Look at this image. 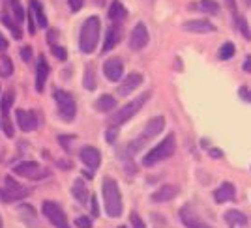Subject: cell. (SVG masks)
Returning <instances> with one entry per match:
<instances>
[{"instance_id":"obj_39","label":"cell","mask_w":251,"mask_h":228,"mask_svg":"<svg viewBox=\"0 0 251 228\" xmlns=\"http://www.w3.org/2000/svg\"><path fill=\"white\" fill-rule=\"evenodd\" d=\"M238 95H240L246 103H251V90L248 86H240V88H238Z\"/></svg>"},{"instance_id":"obj_26","label":"cell","mask_w":251,"mask_h":228,"mask_svg":"<svg viewBox=\"0 0 251 228\" xmlns=\"http://www.w3.org/2000/svg\"><path fill=\"white\" fill-rule=\"evenodd\" d=\"M199 11H204V13H210V15H218L221 10V6L216 2V0H201L197 4Z\"/></svg>"},{"instance_id":"obj_3","label":"cell","mask_w":251,"mask_h":228,"mask_svg":"<svg viewBox=\"0 0 251 228\" xmlns=\"http://www.w3.org/2000/svg\"><path fill=\"white\" fill-rule=\"evenodd\" d=\"M176 150V140H175V135L171 133L167 135L159 144H156L150 152H148L145 159H143V165L145 166H154L156 163L163 161V159H169V157L175 154Z\"/></svg>"},{"instance_id":"obj_1","label":"cell","mask_w":251,"mask_h":228,"mask_svg":"<svg viewBox=\"0 0 251 228\" xmlns=\"http://www.w3.org/2000/svg\"><path fill=\"white\" fill-rule=\"evenodd\" d=\"M101 193H103L105 211L109 217H120L122 213V195H120V187L113 178H103L101 182Z\"/></svg>"},{"instance_id":"obj_25","label":"cell","mask_w":251,"mask_h":228,"mask_svg":"<svg viewBox=\"0 0 251 228\" xmlns=\"http://www.w3.org/2000/svg\"><path fill=\"white\" fill-rule=\"evenodd\" d=\"M126 15H127V11H126L124 4L120 0H113L111 8H109V17L113 21H122V19H126Z\"/></svg>"},{"instance_id":"obj_38","label":"cell","mask_w":251,"mask_h":228,"mask_svg":"<svg viewBox=\"0 0 251 228\" xmlns=\"http://www.w3.org/2000/svg\"><path fill=\"white\" fill-rule=\"evenodd\" d=\"M75 225L79 228H92V219H88L86 215H83V217H77L75 219Z\"/></svg>"},{"instance_id":"obj_6","label":"cell","mask_w":251,"mask_h":228,"mask_svg":"<svg viewBox=\"0 0 251 228\" xmlns=\"http://www.w3.org/2000/svg\"><path fill=\"white\" fill-rule=\"evenodd\" d=\"M30 195V189L28 187L21 185L19 182H15L11 176L6 178L4 182V187L0 189V198L4 202H13V200H23Z\"/></svg>"},{"instance_id":"obj_8","label":"cell","mask_w":251,"mask_h":228,"mask_svg":"<svg viewBox=\"0 0 251 228\" xmlns=\"http://www.w3.org/2000/svg\"><path fill=\"white\" fill-rule=\"evenodd\" d=\"M13 172L23 178H28V180H43V178L49 176V170L40 166L38 163H34V161L19 163L17 166H13Z\"/></svg>"},{"instance_id":"obj_47","label":"cell","mask_w":251,"mask_h":228,"mask_svg":"<svg viewBox=\"0 0 251 228\" xmlns=\"http://www.w3.org/2000/svg\"><path fill=\"white\" fill-rule=\"evenodd\" d=\"M8 49V40L2 36V32H0V52H6Z\"/></svg>"},{"instance_id":"obj_36","label":"cell","mask_w":251,"mask_h":228,"mask_svg":"<svg viewBox=\"0 0 251 228\" xmlns=\"http://www.w3.org/2000/svg\"><path fill=\"white\" fill-rule=\"evenodd\" d=\"M51 51H52V54L60 60V62H64L66 58H68V52H66V49L64 47H56V45H51Z\"/></svg>"},{"instance_id":"obj_51","label":"cell","mask_w":251,"mask_h":228,"mask_svg":"<svg viewBox=\"0 0 251 228\" xmlns=\"http://www.w3.org/2000/svg\"><path fill=\"white\" fill-rule=\"evenodd\" d=\"M2 225H4V223H2V217H0V228H2Z\"/></svg>"},{"instance_id":"obj_7","label":"cell","mask_w":251,"mask_h":228,"mask_svg":"<svg viewBox=\"0 0 251 228\" xmlns=\"http://www.w3.org/2000/svg\"><path fill=\"white\" fill-rule=\"evenodd\" d=\"M42 211H43V215L49 219V223H51L52 227L70 228L68 219H66V213H64L62 207L58 206L56 202H52V200H45V202L42 204Z\"/></svg>"},{"instance_id":"obj_50","label":"cell","mask_w":251,"mask_h":228,"mask_svg":"<svg viewBox=\"0 0 251 228\" xmlns=\"http://www.w3.org/2000/svg\"><path fill=\"white\" fill-rule=\"evenodd\" d=\"M244 4H246L248 8H251V0H244Z\"/></svg>"},{"instance_id":"obj_29","label":"cell","mask_w":251,"mask_h":228,"mask_svg":"<svg viewBox=\"0 0 251 228\" xmlns=\"http://www.w3.org/2000/svg\"><path fill=\"white\" fill-rule=\"evenodd\" d=\"M2 23H4V24H6V28H8V30L13 34V38H15V40H21L23 34H21V30H19V26H17L19 23L13 21V19H10L8 15H2Z\"/></svg>"},{"instance_id":"obj_4","label":"cell","mask_w":251,"mask_h":228,"mask_svg":"<svg viewBox=\"0 0 251 228\" xmlns=\"http://www.w3.org/2000/svg\"><path fill=\"white\" fill-rule=\"evenodd\" d=\"M147 99H150V92L141 93V95L135 97L133 101H129L127 105H124V107H122L116 114H113V116H111V120H109V124L115 125V127H120L122 124H126L127 120H131V118L141 111V107L147 103Z\"/></svg>"},{"instance_id":"obj_22","label":"cell","mask_w":251,"mask_h":228,"mask_svg":"<svg viewBox=\"0 0 251 228\" xmlns=\"http://www.w3.org/2000/svg\"><path fill=\"white\" fill-rule=\"evenodd\" d=\"M96 111H100V113H109V111H113L116 107V99L115 95H109V93H105V95H100L98 99H96Z\"/></svg>"},{"instance_id":"obj_20","label":"cell","mask_w":251,"mask_h":228,"mask_svg":"<svg viewBox=\"0 0 251 228\" xmlns=\"http://www.w3.org/2000/svg\"><path fill=\"white\" fill-rule=\"evenodd\" d=\"M178 193H180V189L176 185H161L152 193V200L154 202H169L176 197Z\"/></svg>"},{"instance_id":"obj_23","label":"cell","mask_w":251,"mask_h":228,"mask_svg":"<svg viewBox=\"0 0 251 228\" xmlns=\"http://www.w3.org/2000/svg\"><path fill=\"white\" fill-rule=\"evenodd\" d=\"M30 10H32V15L36 17V24L40 28H47V17H45V11H43L42 4L38 0H30Z\"/></svg>"},{"instance_id":"obj_35","label":"cell","mask_w":251,"mask_h":228,"mask_svg":"<svg viewBox=\"0 0 251 228\" xmlns=\"http://www.w3.org/2000/svg\"><path fill=\"white\" fill-rule=\"evenodd\" d=\"M129 225H131V228H147L145 223H143V219L139 217V213H135V211L129 215Z\"/></svg>"},{"instance_id":"obj_40","label":"cell","mask_w":251,"mask_h":228,"mask_svg":"<svg viewBox=\"0 0 251 228\" xmlns=\"http://www.w3.org/2000/svg\"><path fill=\"white\" fill-rule=\"evenodd\" d=\"M21 58H23V62H30L32 60V47H23Z\"/></svg>"},{"instance_id":"obj_53","label":"cell","mask_w":251,"mask_h":228,"mask_svg":"<svg viewBox=\"0 0 251 228\" xmlns=\"http://www.w3.org/2000/svg\"><path fill=\"white\" fill-rule=\"evenodd\" d=\"M0 99H2V95H0Z\"/></svg>"},{"instance_id":"obj_42","label":"cell","mask_w":251,"mask_h":228,"mask_svg":"<svg viewBox=\"0 0 251 228\" xmlns=\"http://www.w3.org/2000/svg\"><path fill=\"white\" fill-rule=\"evenodd\" d=\"M68 4H70L72 11H79L81 8H83L84 0H68Z\"/></svg>"},{"instance_id":"obj_16","label":"cell","mask_w":251,"mask_h":228,"mask_svg":"<svg viewBox=\"0 0 251 228\" xmlns=\"http://www.w3.org/2000/svg\"><path fill=\"white\" fill-rule=\"evenodd\" d=\"M182 28L193 34H206V32H214L216 26L206 19H193V21H186L182 24Z\"/></svg>"},{"instance_id":"obj_2","label":"cell","mask_w":251,"mask_h":228,"mask_svg":"<svg viewBox=\"0 0 251 228\" xmlns=\"http://www.w3.org/2000/svg\"><path fill=\"white\" fill-rule=\"evenodd\" d=\"M100 30H101V24H100V19L92 15L88 17L86 21L83 23L81 26V36H79V47L84 54H90L94 52L96 45H98V40H100Z\"/></svg>"},{"instance_id":"obj_15","label":"cell","mask_w":251,"mask_h":228,"mask_svg":"<svg viewBox=\"0 0 251 228\" xmlns=\"http://www.w3.org/2000/svg\"><path fill=\"white\" fill-rule=\"evenodd\" d=\"M47 77H49V64L43 58V54L38 58L36 64V92H43V86L47 83Z\"/></svg>"},{"instance_id":"obj_37","label":"cell","mask_w":251,"mask_h":228,"mask_svg":"<svg viewBox=\"0 0 251 228\" xmlns=\"http://www.w3.org/2000/svg\"><path fill=\"white\" fill-rule=\"evenodd\" d=\"M2 127H4L6 137H13V125H11V122H10V116H4V118H2Z\"/></svg>"},{"instance_id":"obj_34","label":"cell","mask_w":251,"mask_h":228,"mask_svg":"<svg viewBox=\"0 0 251 228\" xmlns=\"http://www.w3.org/2000/svg\"><path fill=\"white\" fill-rule=\"evenodd\" d=\"M0 73H2L4 77H10L11 73H13V62H11L6 54H2V71Z\"/></svg>"},{"instance_id":"obj_46","label":"cell","mask_w":251,"mask_h":228,"mask_svg":"<svg viewBox=\"0 0 251 228\" xmlns=\"http://www.w3.org/2000/svg\"><path fill=\"white\" fill-rule=\"evenodd\" d=\"M208 156L214 157V159H220V157H223V152H221V150H216V148H208Z\"/></svg>"},{"instance_id":"obj_24","label":"cell","mask_w":251,"mask_h":228,"mask_svg":"<svg viewBox=\"0 0 251 228\" xmlns=\"http://www.w3.org/2000/svg\"><path fill=\"white\" fill-rule=\"evenodd\" d=\"M72 195H74L81 204L86 206V202H88V189L84 187V182L83 180H75L74 182V187H72Z\"/></svg>"},{"instance_id":"obj_41","label":"cell","mask_w":251,"mask_h":228,"mask_svg":"<svg viewBox=\"0 0 251 228\" xmlns=\"http://www.w3.org/2000/svg\"><path fill=\"white\" fill-rule=\"evenodd\" d=\"M116 133H118V127H115V125H111L109 129H107V140L109 142H115V138H116Z\"/></svg>"},{"instance_id":"obj_12","label":"cell","mask_w":251,"mask_h":228,"mask_svg":"<svg viewBox=\"0 0 251 228\" xmlns=\"http://www.w3.org/2000/svg\"><path fill=\"white\" fill-rule=\"evenodd\" d=\"M79 159L83 161L84 165L88 166L90 170H94L100 166V161H101V154H100V150L94 148V146H84L83 150L79 152Z\"/></svg>"},{"instance_id":"obj_9","label":"cell","mask_w":251,"mask_h":228,"mask_svg":"<svg viewBox=\"0 0 251 228\" xmlns=\"http://www.w3.org/2000/svg\"><path fill=\"white\" fill-rule=\"evenodd\" d=\"M148 40H150V36H148V30H147V26H145V23H137L135 28L129 34V49L141 51V49H145L148 45Z\"/></svg>"},{"instance_id":"obj_14","label":"cell","mask_w":251,"mask_h":228,"mask_svg":"<svg viewBox=\"0 0 251 228\" xmlns=\"http://www.w3.org/2000/svg\"><path fill=\"white\" fill-rule=\"evenodd\" d=\"M15 116H17V124H19V127H21L23 131L28 133V131H34V129L38 127V116H36V113L19 109V111L15 113Z\"/></svg>"},{"instance_id":"obj_17","label":"cell","mask_w":251,"mask_h":228,"mask_svg":"<svg viewBox=\"0 0 251 228\" xmlns=\"http://www.w3.org/2000/svg\"><path fill=\"white\" fill-rule=\"evenodd\" d=\"M165 127V118L163 116H154L152 120H148L147 125H145V133H143V138L148 140V138H154L157 137Z\"/></svg>"},{"instance_id":"obj_27","label":"cell","mask_w":251,"mask_h":228,"mask_svg":"<svg viewBox=\"0 0 251 228\" xmlns=\"http://www.w3.org/2000/svg\"><path fill=\"white\" fill-rule=\"evenodd\" d=\"M13 99H15V95L11 90H6L4 95H2V99H0V111H2V118L4 116H10V107L13 105Z\"/></svg>"},{"instance_id":"obj_45","label":"cell","mask_w":251,"mask_h":228,"mask_svg":"<svg viewBox=\"0 0 251 228\" xmlns=\"http://www.w3.org/2000/svg\"><path fill=\"white\" fill-rule=\"evenodd\" d=\"M56 36H58V32H56V30L47 32V42H49V45H54V42H56Z\"/></svg>"},{"instance_id":"obj_32","label":"cell","mask_w":251,"mask_h":228,"mask_svg":"<svg viewBox=\"0 0 251 228\" xmlns=\"http://www.w3.org/2000/svg\"><path fill=\"white\" fill-rule=\"evenodd\" d=\"M218 56H220V60H230L234 56V45L232 43H223Z\"/></svg>"},{"instance_id":"obj_43","label":"cell","mask_w":251,"mask_h":228,"mask_svg":"<svg viewBox=\"0 0 251 228\" xmlns=\"http://www.w3.org/2000/svg\"><path fill=\"white\" fill-rule=\"evenodd\" d=\"M90 207H92V215L98 217V215H100V207H98V198H96L94 195L90 197Z\"/></svg>"},{"instance_id":"obj_21","label":"cell","mask_w":251,"mask_h":228,"mask_svg":"<svg viewBox=\"0 0 251 228\" xmlns=\"http://www.w3.org/2000/svg\"><path fill=\"white\" fill-rule=\"evenodd\" d=\"M225 223L229 225V228H248V217L238 209L225 211Z\"/></svg>"},{"instance_id":"obj_31","label":"cell","mask_w":251,"mask_h":228,"mask_svg":"<svg viewBox=\"0 0 251 228\" xmlns=\"http://www.w3.org/2000/svg\"><path fill=\"white\" fill-rule=\"evenodd\" d=\"M84 88L88 90V92H92L96 90V75H94V69L92 68H86V71H84Z\"/></svg>"},{"instance_id":"obj_49","label":"cell","mask_w":251,"mask_h":228,"mask_svg":"<svg viewBox=\"0 0 251 228\" xmlns=\"http://www.w3.org/2000/svg\"><path fill=\"white\" fill-rule=\"evenodd\" d=\"M83 174H84V178H88V180H92V178H94V172H92V170H84Z\"/></svg>"},{"instance_id":"obj_13","label":"cell","mask_w":251,"mask_h":228,"mask_svg":"<svg viewBox=\"0 0 251 228\" xmlns=\"http://www.w3.org/2000/svg\"><path fill=\"white\" fill-rule=\"evenodd\" d=\"M180 219L188 228H210L204 221H201V217L193 211L191 206H184L180 209Z\"/></svg>"},{"instance_id":"obj_52","label":"cell","mask_w":251,"mask_h":228,"mask_svg":"<svg viewBox=\"0 0 251 228\" xmlns=\"http://www.w3.org/2000/svg\"><path fill=\"white\" fill-rule=\"evenodd\" d=\"M120 228H126V227H120Z\"/></svg>"},{"instance_id":"obj_5","label":"cell","mask_w":251,"mask_h":228,"mask_svg":"<svg viewBox=\"0 0 251 228\" xmlns=\"http://www.w3.org/2000/svg\"><path fill=\"white\" fill-rule=\"evenodd\" d=\"M54 101H56V107H58V114L64 122H74L75 114H77V105H75L74 95L66 90H54Z\"/></svg>"},{"instance_id":"obj_48","label":"cell","mask_w":251,"mask_h":228,"mask_svg":"<svg viewBox=\"0 0 251 228\" xmlns=\"http://www.w3.org/2000/svg\"><path fill=\"white\" fill-rule=\"evenodd\" d=\"M244 71L251 73V56H248V58H246V62H244Z\"/></svg>"},{"instance_id":"obj_33","label":"cell","mask_w":251,"mask_h":228,"mask_svg":"<svg viewBox=\"0 0 251 228\" xmlns=\"http://www.w3.org/2000/svg\"><path fill=\"white\" fill-rule=\"evenodd\" d=\"M234 23H236V28L242 32V36H244L246 40H251V30H250V26H248V21H246L244 17H236Z\"/></svg>"},{"instance_id":"obj_28","label":"cell","mask_w":251,"mask_h":228,"mask_svg":"<svg viewBox=\"0 0 251 228\" xmlns=\"http://www.w3.org/2000/svg\"><path fill=\"white\" fill-rule=\"evenodd\" d=\"M19 213H21V219L26 223V225H30V227H36V215H34V209L30 206H26V204H23L19 207Z\"/></svg>"},{"instance_id":"obj_11","label":"cell","mask_w":251,"mask_h":228,"mask_svg":"<svg viewBox=\"0 0 251 228\" xmlns=\"http://www.w3.org/2000/svg\"><path fill=\"white\" fill-rule=\"evenodd\" d=\"M143 84V75L141 73H129L122 83L118 84V97H126L133 92L135 88H139Z\"/></svg>"},{"instance_id":"obj_10","label":"cell","mask_w":251,"mask_h":228,"mask_svg":"<svg viewBox=\"0 0 251 228\" xmlns=\"http://www.w3.org/2000/svg\"><path fill=\"white\" fill-rule=\"evenodd\" d=\"M103 73L105 77L113 83H118L122 79V73H124V62L118 58V56H113L109 58L107 62L103 64Z\"/></svg>"},{"instance_id":"obj_18","label":"cell","mask_w":251,"mask_h":228,"mask_svg":"<svg viewBox=\"0 0 251 228\" xmlns=\"http://www.w3.org/2000/svg\"><path fill=\"white\" fill-rule=\"evenodd\" d=\"M118 42H120V26H118V24H111V26L107 28V34H105L101 52L113 51L116 45H118Z\"/></svg>"},{"instance_id":"obj_44","label":"cell","mask_w":251,"mask_h":228,"mask_svg":"<svg viewBox=\"0 0 251 228\" xmlns=\"http://www.w3.org/2000/svg\"><path fill=\"white\" fill-rule=\"evenodd\" d=\"M26 19H28V32H30V34H34V32H36V24H34V15H32V10H28V13H26Z\"/></svg>"},{"instance_id":"obj_19","label":"cell","mask_w":251,"mask_h":228,"mask_svg":"<svg viewBox=\"0 0 251 228\" xmlns=\"http://www.w3.org/2000/svg\"><path fill=\"white\" fill-rule=\"evenodd\" d=\"M234 197H236V189H234V185H232L230 182L221 183V185L214 191V198H216V202H218V204H223V202L234 200Z\"/></svg>"},{"instance_id":"obj_30","label":"cell","mask_w":251,"mask_h":228,"mask_svg":"<svg viewBox=\"0 0 251 228\" xmlns=\"http://www.w3.org/2000/svg\"><path fill=\"white\" fill-rule=\"evenodd\" d=\"M10 8H11V13L15 15V21H17V23H23V21H25L26 13H25V10H23L21 0H10Z\"/></svg>"}]
</instances>
